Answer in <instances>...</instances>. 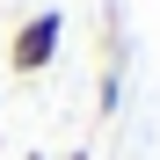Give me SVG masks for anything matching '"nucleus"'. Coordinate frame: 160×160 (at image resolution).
<instances>
[{
    "label": "nucleus",
    "instance_id": "nucleus-1",
    "mask_svg": "<svg viewBox=\"0 0 160 160\" xmlns=\"http://www.w3.org/2000/svg\"><path fill=\"white\" fill-rule=\"evenodd\" d=\"M58 44H66V15H58V8H44V15H29V22L15 29L8 66H15V73H44L51 58H58Z\"/></svg>",
    "mask_w": 160,
    "mask_h": 160
}]
</instances>
